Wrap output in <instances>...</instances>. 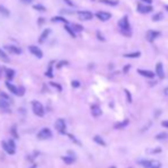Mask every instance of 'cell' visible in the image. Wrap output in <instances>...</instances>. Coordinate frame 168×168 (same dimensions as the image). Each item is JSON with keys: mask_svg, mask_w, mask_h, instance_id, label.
Returning <instances> with one entry per match:
<instances>
[{"mask_svg": "<svg viewBox=\"0 0 168 168\" xmlns=\"http://www.w3.org/2000/svg\"><path fill=\"white\" fill-rule=\"evenodd\" d=\"M118 26L120 29L121 33L125 35H132V31H130V25H129V22H128V18L127 16L122 17L118 23Z\"/></svg>", "mask_w": 168, "mask_h": 168, "instance_id": "1", "label": "cell"}, {"mask_svg": "<svg viewBox=\"0 0 168 168\" xmlns=\"http://www.w3.org/2000/svg\"><path fill=\"white\" fill-rule=\"evenodd\" d=\"M1 147L5 150V152H7L8 155H15V143L13 140H9V141H2L1 142Z\"/></svg>", "mask_w": 168, "mask_h": 168, "instance_id": "2", "label": "cell"}, {"mask_svg": "<svg viewBox=\"0 0 168 168\" xmlns=\"http://www.w3.org/2000/svg\"><path fill=\"white\" fill-rule=\"evenodd\" d=\"M31 105H32V111H33V113H35V116L38 117L45 116V109H43V104L40 103V102H38V101H32Z\"/></svg>", "mask_w": 168, "mask_h": 168, "instance_id": "3", "label": "cell"}, {"mask_svg": "<svg viewBox=\"0 0 168 168\" xmlns=\"http://www.w3.org/2000/svg\"><path fill=\"white\" fill-rule=\"evenodd\" d=\"M140 165L143 166L144 168H161V164H160L158 160L144 159L140 161Z\"/></svg>", "mask_w": 168, "mask_h": 168, "instance_id": "4", "label": "cell"}, {"mask_svg": "<svg viewBox=\"0 0 168 168\" xmlns=\"http://www.w3.org/2000/svg\"><path fill=\"white\" fill-rule=\"evenodd\" d=\"M52 136H53V133L49 128H43V129L38 133V135H37V137H38L39 140H48V138H50Z\"/></svg>", "mask_w": 168, "mask_h": 168, "instance_id": "5", "label": "cell"}, {"mask_svg": "<svg viewBox=\"0 0 168 168\" xmlns=\"http://www.w3.org/2000/svg\"><path fill=\"white\" fill-rule=\"evenodd\" d=\"M78 17L79 20H81V21H91V18H93V13L89 12V10H80V12H78Z\"/></svg>", "mask_w": 168, "mask_h": 168, "instance_id": "6", "label": "cell"}, {"mask_svg": "<svg viewBox=\"0 0 168 168\" xmlns=\"http://www.w3.org/2000/svg\"><path fill=\"white\" fill-rule=\"evenodd\" d=\"M55 128L56 130H58L61 134H65V130H66V125H65V120L64 119H57L55 122Z\"/></svg>", "mask_w": 168, "mask_h": 168, "instance_id": "7", "label": "cell"}, {"mask_svg": "<svg viewBox=\"0 0 168 168\" xmlns=\"http://www.w3.org/2000/svg\"><path fill=\"white\" fill-rule=\"evenodd\" d=\"M29 52H30L33 56H35L37 58H43V50H41L39 47H37V46H33V45L29 46Z\"/></svg>", "mask_w": 168, "mask_h": 168, "instance_id": "8", "label": "cell"}, {"mask_svg": "<svg viewBox=\"0 0 168 168\" xmlns=\"http://www.w3.org/2000/svg\"><path fill=\"white\" fill-rule=\"evenodd\" d=\"M160 35V32H158V31H155V30H150L147 32V35H145V38H147V41H150V43H152V41H155V39L158 38Z\"/></svg>", "mask_w": 168, "mask_h": 168, "instance_id": "9", "label": "cell"}, {"mask_svg": "<svg viewBox=\"0 0 168 168\" xmlns=\"http://www.w3.org/2000/svg\"><path fill=\"white\" fill-rule=\"evenodd\" d=\"M137 10H138V13H141V14H149L153 10V8L151 7L150 5L140 4L137 6Z\"/></svg>", "mask_w": 168, "mask_h": 168, "instance_id": "10", "label": "cell"}, {"mask_svg": "<svg viewBox=\"0 0 168 168\" xmlns=\"http://www.w3.org/2000/svg\"><path fill=\"white\" fill-rule=\"evenodd\" d=\"M5 49L8 53H10V54H15V55H20V54H22V52H23L20 47H16V46H13V45L5 46Z\"/></svg>", "mask_w": 168, "mask_h": 168, "instance_id": "11", "label": "cell"}, {"mask_svg": "<svg viewBox=\"0 0 168 168\" xmlns=\"http://www.w3.org/2000/svg\"><path fill=\"white\" fill-rule=\"evenodd\" d=\"M96 17L99 18V21L106 22L111 18V14L106 13V12H97V13H96Z\"/></svg>", "mask_w": 168, "mask_h": 168, "instance_id": "12", "label": "cell"}, {"mask_svg": "<svg viewBox=\"0 0 168 168\" xmlns=\"http://www.w3.org/2000/svg\"><path fill=\"white\" fill-rule=\"evenodd\" d=\"M50 33H52V30H50V29H45V30L43 31V33L40 35V38H39L38 43H43L46 40H47V38L49 37Z\"/></svg>", "mask_w": 168, "mask_h": 168, "instance_id": "13", "label": "cell"}, {"mask_svg": "<svg viewBox=\"0 0 168 168\" xmlns=\"http://www.w3.org/2000/svg\"><path fill=\"white\" fill-rule=\"evenodd\" d=\"M155 73L160 79H164L165 78V71H164V65L162 63H158L155 65Z\"/></svg>", "mask_w": 168, "mask_h": 168, "instance_id": "14", "label": "cell"}, {"mask_svg": "<svg viewBox=\"0 0 168 168\" xmlns=\"http://www.w3.org/2000/svg\"><path fill=\"white\" fill-rule=\"evenodd\" d=\"M137 72L141 74V76H143V77H145V78H149V79H153V78H155V73H153L152 71H149V70L138 69Z\"/></svg>", "mask_w": 168, "mask_h": 168, "instance_id": "15", "label": "cell"}, {"mask_svg": "<svg viewBox=\"0 0 168 168\" xmlns=\"http://www.w3.org/2000/svg\"><path fill=\"white\" fill-rule=\"evenodd\" d=\"M91 116L99 117L101 114H102V109L99 108V105L94 104V105H91Z\"/></svg>", "mask_w": 168, "mask_h": 168, "instance_id": "16", "label": "cell"}, {"mask_svg": "<svg viewBox=\"0 0 168 168\" xmlns=\"http://www.w3.org/2000/svg\"><path fill=\"white\" fill-rule=\"evenodd\" d=\"M128 124H129V120L125 119V120L120 121V122H117L116 125H114V128L116 129H121V128H125L126 126H128Z\"/></svg>", "mask_w": 168, "mask_h": 168, "instance_id": "17", "label": "cell"}, {"mask_svg": "<svg viewBox=\"0 0 168 168\" xmlns=\"http://www.w3.org/2000/svg\"><path fill=\"white\" fill-rule=\"evenodd\" d=\"M5 73H6V77L8 80H13L14 79V76H15V71L13 69H8V68H6L5 69Z\"/></svg>", "mask_w": 168, "mask_h": 168, "instance_id": "18", "label": "cell"}, {"mask_svg": "<svg viewBox=\"0 0 168 168\" xmlns=\"http://www.w3.org/2000/svg\"><path fill=\"white\" fill-rule=\"evenodd\" d=\"M71 28H72V30L76 32V33H80L84 31V26L80 25V24H77V23H73V24H71Z\"/></svg>", "mask_w": 168, "mask_h": 168, "instance_id": "19", "label": "cell"}, {"mask_svg": "<svg viewBox=\"0 0 168 168\" xmlns=\"http://www.w3.org/2000/svg\"><path fill=\"white\" fill-rule=\"evenodd\" d=\"M10 105V102H8L7 99H4L0 97V109H4V110H7Z\"/></svg>", "mask_w": 168, "mask_h": 168, "instance_id": "20", "label": "cell"}, {"mask_svg": "<svg viewBox=\"0 0 168 168\" xmlns=\"http://www.w3.org/2000/svg\"><path fill=\"white\" fill-rule=\"evenodd\" d=\"M50 21H52L53 23H56V22H62V23H64V24H69V21H68V20H65L64 17H62V16H54Z\"/></svg>", "mask_w": 168, "mask_h": 168, "instance_id": "21", "label": "cell"}, {"mask_svg": "<svg viewBox=\"0 0 168 168\" xmlns=\"http://www.w3.org/2000/svg\"><path fill=\"white\" fill-rule=\"evenodd\" d=\"M6 86H7V88H8L9 91H10V93H13V94L16 95V93H17V87L14 86L13 84H10V82H9V80H8V81H6Z\"/></svg>", "mask_w": 168, "mask_h": 168, "instance_id": "22", "label": "cell"}, {"mask_svg": "<svg viewBox=\"0 0 168 168\" xmlns=\"http://www.w3.org/2000/svg\"><path fill=\"white\" fill-rule=\"evenodd\" d=\"M53 64H54V62H50V63H49V65H48V69H47V71H46V77H48V78H53V76H54V74H53Z\"/></svg>", "mask_w": 168, "mask_h": 168, "instance_id": "23", "label": "cell"}, {"mask_svg": "<svg viewBox=\"0 0 168 168\" xmlns=\"http://www.w3.org/2000/svg\"><path fill=\"white\" fill-rule=\"evenodd\" d=\"M64 29H65V31H66V32H68V33H69V35L72 37V38H76V35H77V33H76V32L72 30V28H71L69 24H65Z\"/></svg>", "mask_w": 168, "mask_h": 168, "instance_id": "24", "label": "cell"}, {"mask_svg": "<svg viewBox=\"0 0 168 168\" xmlns=\"http://www.w3.org/2000/svg\"><path fill=\"white\" fill-rule=\"evenodd\" d=\"M0 15H2L5 17H8L9 15H10V12L6 7H4V6H0Z\"/></svg>", "mask_w": 168, "mask_h": 168, "instance_id": "25", "label": "cell"}, {"mask_svg": "<svg viewBox=\"0 0 168 168\" xmlns=\"http://www.w3.org/2000/svg\"><path fill=\"white\" fill-rule=\"evenodd\" d=\"M94 141L97 144H99V145H102V147H105L106 145V143H105V141H104L103 138L101 137V136H95L94 137Z\"/></svg>", "mask_w": 168, "mask_h": 168, "instance_id": "26", "label": "cell"}, {"mask_svg": "<svg viewBox=\"0 0 168 168\" xmlns=\"http://www.w3.org/2000/svg\"><path fill=\"white\" fill-rule=\"evenodd\" d=\"M102 4L104 5H109V6H117L118 5V1L116 0H99Z\"/></svg>", "mask_w": 168, "mask_h": 168, "instance_id": "27", "label": "cell"}, {"mask_svg": "<svg viewBox=\"0 0 168 168\" xmlns=\"http://www.w3.org/2000/svg\"><path fill=\"white\" fill-rule=\"evenodd\" d=\"M125 57L127 58H136V57H140L141 56V53L140 52H135V53H129V54H125Z\"/></svg>", "mask_w": 168, "mask_h": 168, "instance_id": "28", "label": "cell"}, {"mask_svg": "<svg viewBox=\"0 0 168 168\" xmlns=\"http://www.w3.org/2000/svg\"><path fill=\"white\" fill-rule=\"evenodd\" d=\"M0 58L4 61V62H9V57L2 49H0Z\"/></svg>", "mask_w": 168, "mask_h": 168, "instance_id": "29", "label": "cell"}, {"mask_svg": "<svg viewBox=\"0 0 168 168\" xmlns=\"http://www.w3.org/2000/svg\"><path fill=\"white\" fill-rule=\"evenodd\" d=\"M62 160L64 161L65 164H72L74 161V157H62Z\"/></svg>", "mask_w": 168, "mask_h": 168, "instance_id": "30", "label": "cell"}, {"mask_svg": "<svg viewBox=\"0 0 168 168\" xmlns=\"http://www.w3.org/2000/svg\"><path fill=\"white\" fill-rule=\"evenodd\" d=\"M33 9H35V10H38V12H46V7L45 6H43V5H35L33 6Z\"/></svg>", "mask_w": 168, "mask_h": 168, "instance_id": "31", "label": "cell"}, {"mask_svg": "<svg viewBox=\"0 0 168 168\" xmlns=\"http://www.w3.org/2000/svg\"><path fill=\"white\" fill-rule=\"evenodd\" d=\"M162 17H164V14H162V13H158V14H155V15H153V16H152V20H153L155 22H158V21H160V20H161Z\"/></svg>", "mask_w": 168, "mask_h": 168, "instance_id": "32", "label": "cell"}, {"mask_svg": "<svg viewBox=\"0 0 168 168\" xmlns=\"http://www.w3.org/2000/svg\"><path fill=\"white\" fill-rule=\"evenodd\" d=\"M24 93H25V88H24V87H22V86L17 87V93H16L17 96H23Z\"/></svg>", "mask_w": 168, "mask_h": 168, "instance_id": "33", "label": "cell"}, {"mask_svg": "<svg viewBox=\"0 0 168 168\" xmlns=\"http://www.w3.org/2000/svg\"><path fill=\"white\" fill-rule=\"evenodd\" d=\"M0 97H1V99H7L8 102H10V103H12V99H10V97H9L8 95L6 94V93H4V91H0Z\"/></svg>", "mask_w": 168, "mask_h": 168, "instance_id": "34", "label": "cell"}, {"mask_svg": "<svg viewBox=\"0 0 168 168\" xmlns=\"http://www.w3.org/2000/svg\"><path fill=\"white\" fill-rule=\"evenodd\" d=\"M68 64H69V62H68V61H61V62H58V63H57L56 68H57V69H61L62 66H64V65H68Z\"/></svg>", "mask_w": 168, "mask_h": 168, "instance_id": "35", "label": "cell"}, {"mask_svg": "<svg viewBox=\"0 0 168 168\" xmlns=\"http://www.w3.org/2000/svg\"><path fill=\"white\" fill-rule=\"evenodd\" d=\"M49 85H50L52 87H54V88H56V89H57L58 91H62V86H61V85H58V84H56V82H49Z\"/></svg>", "mask_w": 168, "mask_h": 168, "instance_id": "36", "label": "cell"}, {"mask_svg": "<svg viewBox=\"0 0 168 168\" xmlns=\"http://www.w3.org/2000/svg\"><path fill=\"white\" fill-rule=\"evenodd\" d=\"M167 136L168 135L166 133H160L155 136V138H157V140H165V138H167Z\"/></svg>", "mask_w": 168, "mask_h": 168, "instance_id": "37", "label": "cell"}, {"mask_svg": "<svg viewBox=\"0 0 168 168\" xmlns=\"http://www.w3.org/2000/svg\"><path fill=\"white\" fill-rule=\"evenodd\" d=\"M125 94L127 95V101L129 102V103H132V95H130V93L127 89H125Z\"/></svg>", "mask_w": 168, "mask_h": 168, "instance_id": "38", "label": "cell"}, {"mask_svg": "<svg viewBox=\"0 0 168 168\" xmlns=\"http://www.w3.org/2000/svg\"><path fill=\"white\" fill-rule=\"evenodd\" d=\"M79 86H80V82L79 81H77V80H73V81H72V87H73V88H78Z\"/></svg>", "mask_w": 168, "mask_h": 168, "instance_id": "39", "label": "cell"}, {"mask_svg": "<svg viewBox=\"0 0 168 168\" xmlns=\"http://www.w3.org/2000/svg\"><path fill=\"white\" fill-rule=\"evenodd\" d=\"M68 135H69V137L71 138V140H72L73 142H76V143H77V144H79V145H80V142H79V141H78V140H77V138H76V137H74V136H72L71 134H68Z\"/></svg>", "mask_w": 168, "mask_h": 168, "instance_id": "40", "label": "cell"}, {"mask_svg": "<svg viewBox=\"0 0 168 168\" xmlns=\"http://www.w3.org/2000/svg\"><path fill=\"white\" fill-rule=\"evenodd\" d=\"M160 151H161V149H160V147H157V149L151 150V152H149V153H158V152H160Z\"/></svg>", "mask_w": 168, "mask_h": 168, "instance_id": "41", "label": "cell"}, {"mask_svg": "<svg viewBox=\"0 0 168 168\" xmlns=\"http://www.w3.org/2000/svg\"><path fill=\"white\" fill-rule=\"evenodd\" d=\"M64 2H65V4H68L69 6H71V7H73V6H74V4L72 2V1H71V0H64Z\"/></svg>", "mask_w": 168, "mask_h": 168, "instance_id": "42", "label": "cell"}, {"mask_svg": "<svg viewBox=\"0 0 168 168\" xmlns=\"http://www.w3.org/2000/svg\"><path fill=\"white\" fill-rule=\"evenodd\" d=\"M97 38L99 39V40H102V41H104L105 39H104V37L102 35H101V32H97Z\"/></svg>", "mask_w": 168, "mask_h": 168, "instance_id": "43", "label": "cell"}, {"mask_svg": "<svg viewBox=\"0 0 168 168\" xmlns=\"http://www.w3.org/2000/svg\"><path fill=\"white\" fill-rule=\"evenodd\" d=\"M43 22H45V18H43V17H40V18H39V21H38V24H39V25H43Z\"/></svg>", "mask_w": 168, "mask_h": 168, "instance_id": "44", "label": "cell"}, {"mask_svg": "<svg viewBox=\"0 0 168 168\" xmlns=\"http://www.w3.org/2000/svg\"><path fill=\"white\" fill-rule=\"evenodd\" d=\"M161 125L164 126V127H166V128H168V120H164L161 122Z\"/></svg>", "mask_w": 168, "mask_h": 168, "instance_id": "45", "label": "cell"}, {"mask_svg": "<svg viewBox=\"0 0 168 168\" xmlns=\"http://www.w3.org/2000/svg\"><path fill=\"white\" fill-rule=\"evenodd\" d=\"M12 130H13V135H14V137H15V138L18 137V135H17V134H16V130H15V127H13V129H12Z\"/></svg>", "mask_w": 168, "mask_h": 168, "instance_id": "46", "label": "cell"}, {"mask_svg": "<svg viewBox=\"0 0 168 168\" xmlns=\"http://www.w3.org/2000/svg\"><path fill=\"white\" fill-rule=\"evenodd\" d=\"M143 2H145V4H147V5H150V4H152V0H142Z\"/></svg>", "mask_w": 168, "mask_h": 168, "instance_id": "47", "label": "cell"}, {"mask_svg": "<svg viewBox=\"0 0 168 168\" xmlns=\"http://www.w3.org/2000/svg\"><path fill=\"white\" fill-rule=\"evenodd\" d=\"M164 94L166 95V96H168V87H166V88H165V91H164Z\"/></svg>", "mask_w": 168, "mask_h": 168, "instance_id": "48", "label": "cell"}, {"mask_svg": "<svg viewBox=\"0 0 168 168\" xmlns=\"http://www.w3.org/2000/svg\"><path fill=\"white\" fill-rule=\"evenodd\" d=\"M128 69H129V65H127L126 68H124V72H127V71H128Z\"/></svg>", "mask_w": 168, "mask_h": 168, "instance_id": "49", "label": "cell"}, {"mask_svg": "<svg viewBox=\"0 0 168 168\" xmlns=\"http://www.w3.org/2000/svg\"><path fill=\"white\" fill-rule=\"evenodd\" d=\"M22 1H24V2H26V4H30V2H32L33 0H22Z\"/></svg>", "mask_w": 168, "mask_h": 168, "instance_id": "50", "label": "cell"}, {"mask_svg": "<svg viewBox=\"0 0 168 168\" xmlns=\"http://www.w3.org/2000/svg\"><path fill=\"white\" fill-rule=\"evenodd\" d=\"M1 76H2V68L0 66V78H1Z\"/></svg>", "mask_w": 168, "mask_h": 168, "instance_id": "51", "label": "cell"}, {"mask_svg": "<svg viewBox=\"0 0 168 168\" xmlns=\"http://www.w3.org/2000/svg\"><path fill=\"white\" fill-rule=\"evenodd\" d=\"M31 168H37V166H35V165H33V166H32Z\"/></svg>", "mask_w": 168, "mask_h": 168, "instance_id": "52", "label": "cell"}, {"mask_svg": "<svg viewBox=\"0 0 168 168\" xmlns=\"http://www.w3.org/2000/svg\"><path fill=\"white\" fill-rule=\"evenodd\" d=\"M166 9H167V10H168V5H167V6H166Z\"/></svg>", "mask_w": 168, "mask_h": 168, "instance_id": "53", "label": "cell"}, {"mask_svg": "<svg viewBox=\"0 0 168 168\" xmlns=\"http://www.w3.org/2000/svg\"><path fill=\"white\" fill-rule=\"evenodd\" d=\"M110 168H116V167H110Z\"/></svg>", "mask_w": 168, "mask_h": 168, "instance_id": "54", "label": "cell"}, {"mask_svg": "<svg viewBox=\"0 0 168 168\" xmlns=\"http://www.w3.org/2000/svg\"><path fill=\"white\" fill-rule=\"evenodd\" d=\"M93 1H94V0H93Z\"/></svg>", "mask_w": 168, "mask_h": 168, "instance_id": "55", "label": "cell"}]
</instances>
